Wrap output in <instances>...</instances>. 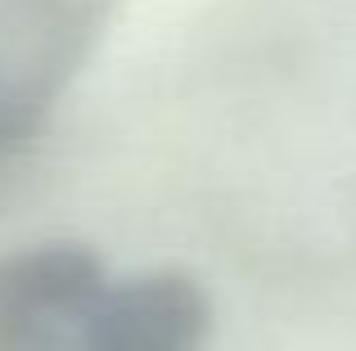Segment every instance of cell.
Segmentation results:
<instances>
[{"label": "cell", "mask_w": 356, "mask_h": 351, "mask_svg": "<svg viewBox=\"0 0 356 351\" xmlns=\"http://www.w3.org/2000/svg\"><path fill=\"white\" fill-rule=\"evenodd\" d=\"M118 0H0V171L45 131Z\"/></svg>", "instance_id": "cell-1"}, {"label": "cell", "mask_w": 356, "mask_h": 351, "mask_svg": "<svg viewBox=\"0 0 356 351\" xmlns=\"http://www.w3.org/2000/svg\"><path fill=\"white\" fill-rule=\"evenodd\" d=\"M108 271L86 243H36L0 257V351H86Z\"/></svg>", "instance_id": "cell-2"}, {"label": "cell", "mask_w": 356, "mask_h": 351, "mask_svg": "<svg viewBox=\"0 0 356 351\" xmlns=\"http://www.w3.org/2000/svg\"><path fill=\"white\" fill-rule=\"evenodd\" d=\"M208 316V293L181 271L108 280L86 351H203Z\"/></svg>", "instance_id": "cell-3"}]
</instances>
